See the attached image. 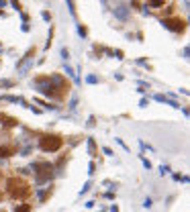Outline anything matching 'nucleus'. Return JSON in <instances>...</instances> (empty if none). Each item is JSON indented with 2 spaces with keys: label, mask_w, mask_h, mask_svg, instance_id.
Returning <instances> with one entry per match:
<instances>
[{
  "label": "nucleus",
  "mask_w": 190,
  "mask_h": 212,
  "mask_svg": "<svg viewBox=\"0 0 190 212\" xmlns=\"http://www.w3.org/2000/svg\"><path fill=\"white\" fill-rule=\"evenodd\" d=\"M35 86H37V90H39L43 96L55 98V100H65L68 94H70V90H72L70 80H65L61 74L39 76V78H35Z\"/></svg>",
  "instance_id": "1"
},
{
  "label": "nucleus",
  "mask_w": 190,
  "mask_h": 212,
  "mask_svg": "<svg viewBox=\"0 0 190 212\" xmlns=\"http://www.w3.org/2000/svg\"><path fill=\"white\" fill-rule=\"evenodd\" d=\"M6 192L12 200H25V198L31 196L33 190H31V184L27 179H23L19 175H12V177L6 179Z\"/></svg>",
  "instance_id": "2"
},
{
  "label": "nucleus",
  "mask_w": 190,
  "mask_h": 212,
  "mask_svg": "<svg viewBox=\"0 0 190 212\" xmlns=\"http://www.w3.org/2000/svg\"><path fill=\"white\" fill-rule=\"evenodd\" d=\"M31 171H33V175H35V184H37V186H43V184L51 182L53 175H55L53 163H49V161H45V159L35 161V163L31 165Z\"/></svg>",
  "instance_id": "3"
},
{
  "label": "nucleus",
  "mask_w": 190,
  "mask_h": 212,
  "mask_svg": "<svg viewBox=\"0 0 190 212\" xmlns=\"http://www.w3.org/2000/svg\"><path fill=\"white\" fill-rule=\"evenodd\" d=\"M63 147V137L55 133H45L39 137V149L43 153H55Z\"/></svg>",
  "instance_id": "4"
},
{
  "label": "nucleus",
  "mask_w": 190,
  "mask_h": 212,
  "mask_svg": "<svg viewBox=\"0 0 190 212\" xmlns=\"http://www.w3.org/2000/svg\"><path fill=\"white\" fill-rule=\"evenodd\" d=\"M162 25H164L166 29L174 31V33H186V29H188L186 18H180V16H164V18H162Z\"/></svg>",
  "instance_id": "5"
},
{
  "label": "nucleus",
  "mask_w": 190,
  "mask_h": 212,
  "mask_svg": "<svg viewBox=\"0 0 190 212\" xmlns=\"http://www.w3.org/2000/svg\"><path fill=\"white\" fill-rule=\"evenodd\" d=\"M19 118H14V116H8V114H0V125L6 128H16L19 127Z\"/></svg>",
  "instance_id": "6"
},
{
  "label": "nucleus",
  "mask_w": 190,
  "mask_h": 212,
  "mask_svg": "<svg viewBox=\"0 0 190 212\" xmlns=\"http://www.w3.org/2000/svg\"><path fill=\"white\" fill-rule=\"evenodd\" d=\"M33 57H35V47H31V49H29V51H27V53H25V55L16 61V69H23V67H25V65L33 59Z\"/></svg>",
  "instance_id": "7"
},
{
  "label": "nucleus",
  "mask_w": 190,
  "mask_h": 212,
  "mask_svg": "<svg viewBox=\"0 0 190 212\" xmlns=\"http://www.w3.org/2000/svg\"><path fill=\"white\" fill-rule=\"evenodd\" d=\"M12 155H16V147L14 145H0V159L12 157Z\"/></svg>",
  "instance_id": "8"
},
{
  "label": "nucleus",
  "mask_w": 190,
  "mask_h": 212,
  "mask_svg": "<svg viewBox=\"0 0 190 212\" xmlns=\"http://www.w3.org/2000/svg\"><path fill=\"white\" fill-rule=\"evenodd\" d=\"M51 194H53V190H51V186L45 188V190H41V188H37V198H39V204H45L49 198H51Z\"/></svg>",
  "instance_id": "9"
},
{
  "label": "nucleus",
  "mask_w": 190,
  "mask_h": 212,
  "mask_svg": "<svg viewBox=\"0 0 190 212\" xmlns=\"http://www.w3.org/2000/svg\"><path fill=\"white\" fill-rule=\"evenodd\" d=\"M153 98H155L157 102H164V104H170L172 108H182V106H180V104H178L176 100H170V98H168V96H164V94H155Z\"/></svg>",
  "instance_id": "10"
},
{
  "label": "nucleus",
  "mask_w": 190,
  "mask_h": 212,
  "mask_svg": "<svg viewBox=\"0 0 190 212\" xmlns=\"http://www.w3.org/2000/svg\"><path fill=\"white\" fill-rule=\"evenodd\" d=\"M112 10H115V14H117L121 21H127L129 10H127V6H125V4H119V6H117V8H112Z\"/></svg>",
  "instance_id": "11"
},
{
  "label": "nucleus",
  "mask_w": 190,
  "mask_h": 212,
  "mask_svg": "<svg viewBox=\"0 0 190 212\" xmlns=\"http://www.w3.org/2000/svg\"><path fill=\"white\" fill-rule=\"evenodd\" d=\"M88 155H90L92 159H96V157H98V147H96V141L92 139V137L88 139Z\"/></svg>",
  "instance_id": "12"
},
{
  "label": "nucleus",
  "mask_w": 190,
  "mask_h": 212,
  "mask_svg": "<svg viewBox=\"0 0 190 212\" xmlns=\"http://www.w3.org/2000/svg\"><path fill=\"white\" fill-rule=\"evenodd\" d=\"M2 102H10V104H21V96H12V94H6V96H0Z\"/></svg>",
  "instance_id": "13"
},
{
  "label": "nucleus",
  "mask_w": 190,
  "mask_h": 212,
  "mask_svg": "<svg viewBox=\"0 0 190 212\" xmlns=\"http://www.w3.org/2000/svg\"><path fill=\"white\" fill-rule=\"evenodd\" d=\"M166 0H147V6L149 8H164Z\"/></svg>",
  "instance_id": "14"
},
{
  "label": "nucleus",
  "mask_w": 190,
  "mask_h": 212,
  "mask_svg": "<svg viewBox=\"0 0 190 212\" xmlns=\"http://www.w3.org/2000/svg\"><path fill=\"white\" fill-rule=\"evenodd\" d=\"M35 102H39L43 108H47V110H57V106L55 104H51V102H45V100H41V98H35Z\"/></svg>",
  "instance_id": "15"
},
{
  "label": "nucleus",
  "mask_w": 190,
  "mask_h": 212,
  "mask_svg": "<svg viewBox=\"0 0 190 212\" xmlns=\"http://www.w3.org/2000/svg\"><path fill=\"white\" fill-rule=\"evenodd\" d=\"M31 210H33L31 204H16L14 206V212H31Z\"/></svg>",
  "instance_id": "16"
},
{
  "label": "nucleus",
  "mask_w": 190,
  "mask_h": 212,
  "mask_svg": "<svg viewBox=\"0 0 190 212\" xmlns=\"http://www.w3.org/2000/svg\"><path fill=\"white\" fill-rule=\"evenodd\" d=\"M139 159H141L143 167H145V169H147V171H149V169H151V167H153V165H151V161H149V159H147L145 155H139Z\"/></svg>",
  "instance_id": "17"
},
{
  "label": "nucleus",
  "mask_w": 190,
  "mask_h": 212,
  "mask_svg": "<svg viewBox=\"0 0 190 212\" xmlns=\"http://www.w3.org/2000/svg\"><path fill=\"white\" fill-rule=\"evenodd\" d=\"M14 86V80H2L0 82V90H6V88H12Z\"/></svg>",
  "instance_id": "18"
},
{
  "label": "nucleus",
  "mask_w": 190,
  "mask_h": 212,
  "mask_svg": "<svg viewBox=\"0 0 190 212\" xmlns=\"http://www.w3.org/2000/svg\"><path fill=\"white\" fill-rule=\"evenodd\" d=\"M90 188H92V182H86V184L82 186V190H80V196H84V194H88V192H90Z\"/></svg>",
  "instance_id": "19"
},
{
  "label": "nucleus",
  "mask_w": 190,
  "mask_h": 212,
  "mask_svg": "<svg viewBox=\"0 0 190 212\" xmlns=\"http://www.w3.org/2000/svg\"><path fill=\"white\" fill-rule=\"evenodd\" d=\"M78 33H80V37H88V29H86L82 23L78 25Z\"/></svg>",
  "instance_id": "20"
},
{
  "label": "nucleus",
  "mask_w": 190,
  "mask_h": 212,
  "mask_svg": "<svg viewBox=\"0 0 190 212\" xmlns=\"http://www.w3.org/2000/svg\"><path fill=\"white\" fill-rule=\"evenodd\" d=\"M41 18H43L45 23H51V12H49V10H43V12H41Z\"/></svg>",
  "instance_id": "21"
},
{
  "label": "nucleus",
  "mask_w": 190,
  "mask_h": 212,
  "mask_svg": "<svg viewBox=\"0 0 190 212\" xmlns=\"http://www.w3.org/2000/svg\"><path fill=\"white\" fill-rule=\"evenodd\" d=\"M68 6H70V12L76 16V2H74V0H68Z\"/></svg>",
  "instance_id": "22"
},
{
  "label": "nucleus",
  "mask_w": 190,
  "mask_h": 212,
  "mask_svg": "<svg viewBox=\"0 0 190 212\" xmlns=\"http://www.w3.org/2000/svg\"><path fill=\"white\" fill-rule=\"evenodd\" d=\"M112 55H117V59H123V57H125V53H123L121 49H112Z\"/></svg>",
  "instance_id": "23"
},
{
  "label": "nucleus",
  "mask_w": 190,
  "mask_h": 212,
  "mask_svg": "<svg viewBox=\"0 0 190 212\" xmlns=\"http://www.w3.org/2000/svg\"><path fill=\"white\" fill-rule=\"evenodd\" d=\"M61 59H63V61H68V59H70V51H68L65 47L61 49Z\"/></svg>",
  "instance_id": "24"
},
{
  "label": "nucleus",
  "mask_w": 190,
  "mask_h": 212,
  "mask_svg": "<svg viewBox=\"0 0 190 212\" xmlns=\"http://www.w3.org/2000/svg\"><path fill=\"white\" fill-rule=\"evenodd\" d=\"M88 173H90V175H94V173H96V163H94V161H90V165H88Z\"/></svg>",
  "instance_id": "25"
},
{
  "label": "nucleus",
  "mask_w": 190,
  "mask_h": 212,
  "mask_svg": "<svg viewBox=\"0 0 190 212\" xmlns=\"http://www.w3.org/2000/svg\"><path fill=\"white\" fill-rule=\"evenodd\" d=\"M86 82H88V84H98L100 80H98L96 76H88V78H86Z\"/></svg>",
  "instance_id": "26"
},
{
  "label": "nucleus",
  "mask_w": 190,
  "mask_h": 212,
  "mask_svg": "<svg viewBox=\"0 0 190 212\" xmlns=\"http://www.w3.org/2000/svg\"><path fill=\"white\" fill-rule=\"evenodd\" d=\"M102 153H104V155H108V157H112V155H115L110 147H102Z\"/></svg>",
  "instance_id": "27"
},
{
  "label": "nucleus",
  "mask_w": 190,
  "mask_h": 212,
  "mask_svg": "<svg viewBox=\"0 0 190 212\" xmlns=\"http://www.w3.org/2000/svg\"><path fill=\"white\" fill-rule=\"evenodd\" d=\"M151 206H153L151 198H145V200H143V208H151Z\"/></svg>",
  "instance_id": "28"
},
{
  "label": "nucleus",
  "mask_w": 190,
  "mask_h": 212,
  "mask_svg": "<svg viewBox=\"0 0 190 212\" xmlns=\"http://www.w3.org/2000/svg\"><path fill=\"white\" fill-rule=\"evenodd\" d=\"M94 127H96V118L90 116V118H88V128H94Z\"/></svg>",
  "instance_id": "29"
},
{
  "label": "nucleus",
  "mask_w": 190,
  "mask_h": 212,
  "mask_svg": "<svg viewBox=\"0 0 190 212\" xmlns=\"http://www.w3.org/2000/svg\"><path fill=\"white\" fill-rule=\"evenodd\" d=\"M139 106L145 108V106H149V98H141V102H139Z\"/></svg>",
  "instance_id": "30"
},
{
  "label": "nucleus",
  "mask_w": 190,
  "mask_h": 212,
  "mask_svg": "<svg viewBox=\"0 0 190 212\" xmlns=\"http://www.w3.org/2000/svg\"><path fill=\"white\" fill-rule=\"evenodd\" d=\"M159 173H162V175L170 173V167H168V165H162V167H159Z\"/></svg>",
  "instance_id": "31"
},
{
  "label": "nucleus",
  "mask_w": 190,
  "mask_h": 212,
  "mask_svg": "<svg viewBox=\"0 0 190 212\" xmlns=\"http://www.w3.org/2000/svg\"><path fill=\"white\" fill-rule=\"evenodd\" d=\"M65 74H68V76H70V78H74V76H76V74H74V69H72V67H70V65H65Z\"/></svg>",
  "instance_id": "32"
},
{
  "label": "nucleus",
  "mask_w": 190,
  "mask_h": 212,
  "mask_svg": "<svg viewBox=\"0 0 190 212\" xmlns=\"http://www.w3.org/2000/svg\"><path fill=\"white\" fill-rule=\"evenodd\" d=\"M104 198H106V200H112V198H115V192H112V190H108V192L104 194Z\"/></svg>",
  "instance_id": "33"
},
{
  "label": "nucleus",
  "mask_w": 190,
  "mask_h": 212,
  "mask_svg": "<svg viewBox=\"0 0 190 212\" xmlns=\"http://www.w3.org/2000/svg\"><path fill=\"white\" fill-rule=\"evenodd\" d=\"M21 29H23V33H29V31H31V27H29V23H23V27H21Z\"/></svg>",
  "instance_id": "34"
},
{
  "label": "nucleus",
  "mask_w": 190,
  "mask_h": 212,
  "mask_svg": "<svg viewBox=\"0 0 190 212\" xmlns=\"http://www.w3.org/2000/svg\"><path fill=\"white\" fill-rule=\"evenodd\" d=\"M115 141H117V143H119V145H121V147H123V149H125V151H129V147H127V145H125V143H123V141H121V139H115Z\"/></svg>",
  "instance_id": "35"
},
{
  "label": "nucleus",
  "mask_w": 190,
  "mask_h": 212,
  "mask_svg": "<svg viewBox=\"0 0 190 212\" xmlns=\"http://www.w3.org/2000/svg\"><path fill=\"white\" fill-rule=\"evenodd\" d=\"M10 2H12V6H14L16 10H21V4H19V0H10Z\"/></svg>",
  "instance_id": "36"
},
{
  "label": "nucleus",
  "mask_w": 190,
  "mask_h": 212,
  "mask_svg": "<svg viewBox=\"0 0 190 212\" xmlns=\"http://www.w3.org/2000/svg\"><path fill=\"white\" fill-rule=\"evenodd\" d=\"M94 204H96L94 200H88V202H86V208H94Z\"/></svg>",
  "instance_id": "37"
},
{
  "label": "nucleus",
  "mask_w": 190,
  "mask_h": 212,
  "mask_svg": "<svg viewBox=\"0 0 190 212\" xmlns=\"http://www.w3.org/2000/svg\"><path fill=\"white\" fill-rule=\"evenodd\" d=\"M21 16H23V23H29V14H27V12H23Z\"/></svg>",
  "instance_id": "38"
},
{
  "label": "nucleus",
  "mask_w": 190,
  "mask_h": 212,
  "mask_svg": "<svg viewBox=\"0 0 190 212\" xmlns=\"http://www.w3.org/2000/svg\"><path fill=\"white\" fill-rule=\"evenodd\" d=\"M110 212H119V206H117V204H112V206H110Z\"/></svg>",
  "instance_id": "39"
},
{
  "label": "nucleus",
  "mask_w": 190,
  "mask_h": 212,
  "mask_svg": "<svg viewBox=\"0 0 190 212\" xmlns=\"http://www.w3.org/2000/svg\"><path fill=\"white\" fill-rule=\"evenodd\" d=\"M4 6H8V2H6V0H0V8H4Z\"/></svg>",
  "instance_id": "40"
},
{
  "label": "nucleus",
  "mask_w": 190,
  "mask_h": 212,
  "mask_svg": "<svg viewBox=\"0 0 190 212\" xmlns=\"http://www.w3.org/2000/svg\"><path fill=\"white\" fill-rule=\"evenodd\" d=\"M0 16H6V12H4V10H0Z\"/></svg>",
  "instance_id": "41"
},
{
  "label": "nucleus",
  "mask_w": 190,
  "mask_h": 212,
  "mask_svg": "<svg viewBox=\"0 0 190 212\" xmlns=\"http://www.w3.org/2000/svg\"><path fill=\"white\" fill-rule=\"evenodd\" d=\"M2 200H4V194H2V192H0V202H2Z\"/></svg>",
  "instance_id": "42"
},
{
  "label": "nucleus",
  "mask_w": 190,
  "mask_h": 212,
  "mask_svg": "<svg viewBox=\"0 0 190 212\" xmlns=\"http://www.w3.org/2000/svg\"><path fill=\"white\" fill-rule=\"evenodd\" d=\"M0 47H2V41H0Z\"/></svg>",
  "instance_id": "43"
}]
</instances>
